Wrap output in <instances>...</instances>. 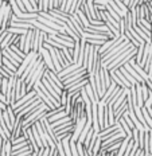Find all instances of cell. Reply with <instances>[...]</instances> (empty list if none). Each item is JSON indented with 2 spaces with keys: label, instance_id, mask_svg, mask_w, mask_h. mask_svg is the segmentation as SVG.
Returning a JSON list of instances; mask_svg holds the SVG:
<instances>
[{
  "label": "cell",
  "instance_id": "5b68a950",
  "mask_svg": "<svg viewBox=\"0 0 152 156\" xmlns=\"http://www.w3.org/2000/svg\"><path fill=\"white\" fill-rule=\"evenodd\" d=\"M18 76L14 74L8 78V86H7V93H5V104L12 105L15 102V86H16V81H18Z\"/></svg>",
  "mask_w": 152,
  "mask_h": 156
},
{
  "label": "cell",
  "instance_id": "836d02e7",
  "mask_svg": "<svg viewBox=\"0 0 152 156\" xmlns=\"http://www.w3.org/2000/svg\"><path fill=\"white\" fill-rule=\"evenodd\" d=\"M108 4H109V5H111V7H112V8H113V11H116V12H117V14H118V15H120V16H121V18H124L125 12H122V11H121V9H120V8H118V7H117V4H116V3H115V2H113V0H109V2H108Z\"/></svg>",
  "mask_w": 152,
  "mask_h": 156
},
{
  "label": "cell",
  "instance_id": "5bb4252c",
  "mask_svg": "<svg viewBox=\"0 0 152 156\" xmlns=\"http://www.w3.org/2000/svg\"><path fill=\"white\" fill-rule=\"evenodd\" d=\"M12 16H14V11H12L11 7L7 8V11H5L4 14V18H3V22H2V30H7V28L11 26V20H12Z\"/></svg>",
  "mask_w": 152,
  "mask_h": 156
},
{
  "label": "cell",
  "instance_id": "7a4b0ae2",
  "mask_svg": "<svg viewBox=\"0 0 152 156\" xmlns=\"http://www.w3.org/2000/svg\"><path fill=\"white\" fill-rule=\"evenodd\" d=\"M47 38V34L44 31H41L34 27V34H32V41H31V51L38 53L41 47H43V42Z\"/></svg>",
  "mask_w": 152,
  "mask_h": 156
},
{
  "label": "cell",
  "instance_id": "8992f818",
  "mask_svg": "<svg viewBox=\"0 0 152 156\" xmlns=\"http://www.w3.org/2000/svg\"><path fill=\"white\" fill-rule=\"evenodd\" d=\"M125 136H127V135H125V132L122 131V129L117 131L116 133H113L112 136H109V137H106L105 140L101 141V149H105L106 147H109V145H112V144H115V143L122 140Z\"/></svg>",
  "mask_w": 152,
  "mask_h": 156
},
{
  "label": "cell",
  "instance_id": "2e32d148",
  "mask_svg": "<svg viewBox=\"0 0 152 156\" xmlns=\"http://www.w3.org/2000/svg\"><path fill=\"white\" fill-rule=\"evenodd\" d=\"M128 63L131 65V66L133 67L135 70H136V73H137V74H139V76H140L141 78H143L144 81H145V80H147V78H148V74H147V73H145V71H144V69H143V67H141V66H140V65H139V63H136V61H135V57L132 58V59L129 61Z\"/></svg>",
  "mask_w": 152,
  "mask_h": 156
},
{
  "label": "cell",
  "instance_id": "f6af8a7d",
  "mask_svg": "<svg viewBox=\"0 0 152 156\" xmlns=\"http://www.w3.org/2000/svg\"><path fill=\"white\" fill-rule=\"evenodd\" d=\"M150 154H152V131H150Z\"/></svg>",
  "mask_w": 152,
  "mask_h": 156
},
{
  "label": "cell",
  "instance_id": "603a6c76",
  "mask_svg": "<svg viewBox=\"0 0 152 156\" xmlns=\"http://www.w3.org/2000/svg\"><path fill=\"white\" fill-rule=\"evenodd\" d=\"M141 113H143V117H144V121H145V124H147V126L150 128V131H152V119L150 117V115H148V112H147V108H141Z\"/></svg>",
  "mask_w": 152,
  "mask_h": 156
},
{
  "label": "cell",
  "instance_id": "681fc988",
  "mask_svg": "<svg viewBox=\"0 0 152 156\" xmlns=\"http://www.w3.org/2000/svg\"><path fill=\"white\" fill-rule=\"evenodd\" d=\"M2 112H3V110H2V109H0V115H2Z\"/></svg>",
  "mask_w": 152,
  "mask_h": 156
},
{
  "label": "cell",
  "instance_id": "52a82bcc",
  "mask_svg": "<svg viewBox=\"0 0 152 156\" xmlns=\"http://www.w3.org/2000/svg\"><path fill=\"white\" fill-rule=\"evenodd\" d=\"M120 129H122L121 128V125H120V122H115L113 125H109V126H106V128H104V129H101L100 131V133H98V137H100V140H105L106 137H109V136H112L113 133H116L117 131H120Z\"/></svg>",
  "mask_w": 152,
  "mask_h": 156
},
{
  "label": "cell",
  "instance_id": "44dd1931",
  "mask_svg": "<svg viewBox=\"0 0 152 156\" xmlns=\"http://www.w3.org/2000/svg\"><path fill=\"white\" fill-rule=\"evenodd\" d=\"M14 35H15V34H11V32L8 31L7 37L3 39L2 44H0V48H2V50H4V48H7V47L11 46V41H12V38H14Z\"/></svg>",
  "mask_w": 152,
  "mask_h": 156
},
{
  "label": "cell",
  "instance_id": "ac0fdd59",
  "mask_svg": "<svg viewBox=\"0 0 152 156\" xmlns=\"http://www.w3.org/2000/svg\"><path fill=\"white\" fill-rule=\"evenodd\" d=\"M32 34H34V28L27 31L26 34V41H24V48H23V53L28 54L31 51V41H32Z\"/></svg>",
  "mask_w": 152,
  "mask_h": 156
},
{
  "label": "cell",
  "instance_id": "d6a6232c",
  "mask_svg": "<svg viewBox=\"0 0 152 156\" xmlns=\"http://www.w3.org/2000/svg\"><path fill=\"white\" fill-rule=\"evenodd\" d=\"M100 149H101V140H100V137H97L94 145H93V148H92V156H94L96 154H98Z\"/></svg>",
  "mask_w": 152,
  "mask_h": 156
},
{
  "label": "cell",
  "instance_id": "cb8c5ba5",
  "mask_svg": "<svg viewBox=\"0 0 152 156\" xmlns=\"http://www.w3.org/2000/svg\"><path fill=\"white\" fill-rule=\"evenodd\" d=\"M118 70H120V71H121V74H122V76H124L125 78H127V80H128V82H129V83H131V85H136V83H139V82H137V81H136V80H135V78H133V77H132V76H131V74H129V73H128V71H127V70H125V69H124V67H120V69H118Z\"/></svg>",
  "mask_w": 152,
  "mask_h": 156
},
{
  "label": "cell",
  "instance_id": "b9f144b4",
  "mask_svg": "<svg viewBox=\"0 0 152 156\" xmlns=\"http://www.w3.org/2000/svg\"><path fill=\"white\" fill-rule=\"evenodd\" d=\"M48 156H58V149H57V144L50 147V151H48Z\"/></svg>",
  "mask_w": 152,
  "mask_h": 156
},
{
  "label": "cell",
  "instance_id": "8fae6325",
  "mask_svg": "<svg viewBox=\"0 0 152 156\" xmlns=\"http://www.w3.org/2000/svg\"><path fill=\"white\" fill-rule=\"evenodd\" d=\"M37 54H38V53H34V51H30V53H28L27 55H26V57L23 58V61H22V63L19 65L18 70H16V73H15L16 76H18V77H20V76H22V73H23V71H24V69L28 66V63L31 62V59H32V58H34Z\"/></svg>",
  "mask_w": 152,
  "mask_h": 156
},
{
  "label": "cell",
  "instance_id": "74e56055",
  "mask_svg": "<svg viewBox=\"0 0 152 156\" xmlns=\"http://www.w3.org/2000/svg\"><path fill=\"white\" fill-rule=\"evenodd\" d=\"M137 24L143 26V27H145L147 30H151V22L147 20V19H139V20H137Z\"/></svg>",
  "mask_w": 152,
  "mask_h": 156
},
{
  "label": "cell",
  "instance_id": "f1b7e54d",
  "mask_svg": "<svg viewBox=\"0 0 152 156\" xmlns=\"http://www.w3.org/2000/svg\"><path fill=\"white\" fill-rule=\"evenodd\" d=\"M105 9H106V11H108V14H109V15H111V16H112V18H113V19H115V20L120 22L121 16H120V15H118V14H117V12H116V11H113V8L111 7V5H109V4H105Z\"/></svg>",
  "mask_w": 152,
  "mask_h": 156
},
{
  "label": "cell",
  "instance_id": "e0dca14e",
  "mask_svg": "<svg viewBox=\"0 0 152 156\" xmlns=\"http://www.w3.org/2000/svg\"><path fill=\"white\" fill-rule=\"evenodd\" d=\"M37 20L39 22V23L42 24H44V26H47L48 28H51V30H55V31H61L63 27H61V26H58L57 23H54V22H50V20H47V19H44V18H42V16L38 15V18H37Z\"/></svg>",
  "mask_w": 152,
  "mask_h": 156
},
{
  "label": "cell",
  "instance_id": "d4e9b609",
  "mask_svg": "<svg viewBox=\"0 0 152 156\" xmlns=\"http://www.w3.org/2000/svg\"><path fill=\"white\" fill-rule=\"evenodd\" d=\"M144 71L148 74V77L152 76V51H151V54H150V57H148V59H147V62H145L144 65Z\"/></svg>",
  "mask_w": 152,
  "mask_h": 156
},
{
  "label": "cell",
  "instance_id": "60d3db41",
  "mask_svg": "<svg viewBox=\"0 0 152 156\" xmlns=\"http://www.w3.org/2000/svg\"><path fill=\"white\" fill-rule=\"evenodd\" d=\"M113 2H115L116 4H117V7L120 8L122 12H127V11H128V8L125 7V4H124V3H122V0H113Z\"/></svg>",
  "mask_w": 152,
  "mask_h": 156
},
{
  "label": "cell",
  "instance_id": "7dc6e473",
  "mask_svg": "<svg viewBox=\"0 0 152 156\" xmlns=\"http://www.w3.org/2000/svg\"><path fill=\"white\" fill-rule=\"evenodd\" d=\"M145 108V106H144ZM147 112H148V115H150V117L152 119V108H147Z\"/></svg>",
  "mask_w": 152,
  "mask_h": 156
},
{
  "label": "cell",
  "instance_id": "484cf974",
  "mask_svg": "<svg viewBox=\"0 0 152 156\" xmlns=\"http://www.w3.org/2000/svg\"><path fill=\"white\" fill-rule=\"evenodd\" d=\"M66 116H69L65 110H62V112H59V113H55V115H53V116H50V117H47V121L48 122H54V121H57V120H59V119H63V117H66Z\"/></svg>",
  "mask_w": 152,
  "mask_h": 156
},
{
  "label": "cell",
  "instance_id": "1f68e13d",
  "mask_svg": "<svg viewBox=\"0 0 152 156\" xmlns=\"http://www.w3.org/2000/svg\"><path fill=\"white\" fill-rule=\"evenodd\" d=\"M76 12H77V15L80 16L81 22H82V24L85 26V28H86V27H88V26H89V20H88V18H86V16H85V14H83V12L81 11V9H77Z\"/></svg>",
  "mask_w": 152,
  "mask_h": 156
},
{
  "label": "cell",
  "instance_id": "f546056e",
  "mask_svg": "<svg viewBox=\"0 0 152 156\" xmlns=\"http://www.w3.org/2000/svg\"><path fill=\"white\" fill-rule=\"evenodd\" d=\"M62 53H63V55L66 57V59L69 61L70 63H73V48H70V47H65L63 50H62Z\"/></svg>",
  "mask_w": 152,
  "mask_h": 156
},
{
  "label": "cell",
  "instance_id": "3957f363",
  "mask_svg": "<svg viewBox=\"0 0 152 156\" xmlns=\"http://www.w3.org/2000/svg\"><path fill=\"white\" fill-rule=\"evenodd\" d=\"M125 35H121V37H116V38H112V39H108L102 43V46H100V53H101V57L105 54H108L109 51H112L116 46H118L120 43L125 41Z\"/></svg>",
  "mask_w": 152,
  "mask_h": 156
},
{
  "label": "cell",
  "instance_id": "9a60e30c",
  "mask_svg": "<svg viewBox=\"0 0 152 156\" xmlns=\"http://www.w3.org/2000/svg\"><path fill=\"white\" fill-rule=\"evenodd\" d=\"M88 77H89V73L77 74V76H72V77L66 78V80H63L62 83H63V86H66V85H70V83H73V82H78V81H82V80H85V78H88Z\"/></svg>",
  "mask_w": 152,
  "mask_h": 156
},
{
  "label": "cell",
  "instance_id": "277c9868",
  "mask_svg": "<svg viewBox=\"0 0 152 156\" xmlns=\"http://www.w3.org/2000/svg\"><path fill=\"white\" fill-rule=\"evenodd\" d=\"M93 61H94V46H92V44L86 43V44H85V53H83V62H82V66L85 67L88 73H90V71H92Z\"/></svg>",
  "mask_w": 152,
  "mask_h": 156
},
{
  "label": "cell",
  "instance_id": "bcb514c9",
  "mask_svg": "<svg viewBox=\"0 0 152 156\" xmlns=\"http://www.w3.org/2000/svg\"><path fill=\"white\" fill-rule=\"evenodd\" d=\"M132 2H133V0H122V3L125 4V7H127V8H129V5H131Z\"/></svg>",
  "mask_w": 152,
  "mask_h": 156
},
{
  "label": "cell",
  "instance_id": "7402d4cb",
  "mask_svg": "<svg viewBox=\"0 0 152 156\" xmlns=\"http://www.w3.org/2000/svg\"><path fill=\"white\" fill-rule=\"evenodd\" d=\"M31 132H32V136H34L37 145H38L39 148H42V147H43V144H42L41 136H39V133H38V131H37V126H35V124H34V125H31Z\"/></svg>",
  "mask_w": 152,
  "mask_h": 156
},
{
  "label": "cell",
  "instance_id": "d6986e66",
  "mask_svg": "<svg viewBox=\"0 0 152 156\" xmlns=\"http://www.w3.org/2000/svg\"><path fill=\"white\" fill-rule=\"evenodd\" d=\"M122 67H124V69L127 70L128 73L131 74V76L133 77V78H135V80L137 81L139 83H144V82H145V81H144V80H143V78H141L140 76H139V74L136 73V70H135L133 67H132V66H131V65H129V63H125V65H124V66H122Z\"/></svg>",
  "mask_w": 152,
  "mask_h": 156
},
{
  "label": "cell",
  "instance_id": "ba28073f",
  "mask_svg": "<svg viewBox=\"0 0 152 156\" xmlns=\"http://www.w3.org/2000/svg\"><path fill=\"white\" fill-rule=\"evenodd\" d=\"M3 57L7 58L9 62L14 65V66H16V67H19V65H20L22 61H23V58H20L18 54H15L9 47H7V48H4V50H3Z\"/></svg>",
  "mask_w": 152,
  "mask_h": 156
},
{
  "label": "cell",
  "instance_id": "f907efd6",
  "mask_svg": "<svg viewBox=\"0 0 152 156\" xmlns=\"http://www.w3.org/2000/svg\"><path fill=\"white\" fill-rule=\"evenodd\" d=\"M151 108H152V105H151Z\"/></svg>",
  "mask_w": 152,
  "mask_h": 156
},
{
  "label": "cell",
  "instance_id": "7c38bea8",
  "mask_svg": "<svg viewBox=\"0 0 152 156\" xmlns=\"http://www.w3.org/2000/svg\"><path fill=\"white\" fill-rule=\"evenodd\" d=\"M19 136H22V117L16 116V120H15L12 131H11V139H9V141L19 137Z\"/></svg>",
  "mask_w": 152,
  "mask_h": 156
},
{
  "label": "cell",
  "instance_id": "6da1fadb",
  "mask_svg": "<svg viewBox=\"0 0 152 156\" xmlns=\"http://www.w3.org/2000/svg\"><path fill=\"white\" fill-rule=\"evenodd\" d=\"M133 46H132V43L128 41V39H125L122 43H120L118 46H116L115 48H113L112 51H109L108 54H105V55H102L101 57V62H102V67H105L106 65H109L112 62L113 59H116V58L118 57L121 53H124V51H127L129 50V48H132Z\"/></svg>",
  "mask_w": 152,
  "mask_h": 156
},
{
  "label": "cell",
  "instance_id": "f35d334b",
  "mask_svg": "<svg viewBox=\"0 0 152 156\" xmlns=\"http://www.w3.org/2000/svg\"><path fill=\"white\" fill-rule=\"evenodd\" d=\"M133 145H135V141L131 139V140L128 141L127 149H125V152H124V155H122V156H129V154H131V151H132V148H133Z\"/></svg>",
  "mask_w": 152,
  "mask_h": 156
},
{
  "label": "cell",
  "instance_id": "4316f807",
  "mask_svg": "<svg viewBox=\"0 0 152 156\" xmlns=\"http://www.w3.org/2000/svg\"><path fill=\"white\" fill-rule=\"evenodd\" d=\"M78 54H80V41L74 42V46H73V63H77L78 61Z\"/></svg>",
  "mask_w": 152,
  "mask_h": 156
},
{
  "label": "cell",
  "instance_id": "8d00e7d4",
  "mask_svg": "<svg viewBox=\"0 0 152 156\" xmlns=\"http://www.w3.org/2000/svg\"><path fill=\"white\" fill-rule=\"evenodd\" d=\"M105 41H101V39H86V43L92 44V46H102Z\"/></svg>",
  "mask_w": 152,
  "mask_h": 156
},
{
  "label": "cell",
  "instance_id": "9c48e42d",
  "mask_svg": "<svg viewBox=\"0 0 152 156\" xmlns=\"http://www.w3.org/2000/svg\"><path fill=\"white\" fill-rule=\"evenodd\" d=\"M117 87V83L115 82V81H112V83L109 85L108 87H106V90L104 92V94H102V97L100 98V101H98V104H101V105H106L108 104V101L111 100V97H112V94H113V92H115V89Z\"/></svg>",
  "mask_w": 152,
  "mask_h": 156
},
{
  "label": "cell",
  "instance_id": "4fadbf2b",
  "mask_svg": "<svg viewBox=\"0 0 152 156\" xmlns=\"http://www.w3.org/2000/svg\"><path fill=\"white\" fill-rule=\"evenodd\" d=\"M89 82V78H85L82 81H78V82H73L70 85H66L65 89L67 90V93H72V92H80L81 89H83V86Z\"/></svg>",
  "mask_w": 152,
  "mask_h": 156
},
{
  "label": "cell",
  "instance_id": "c3c4849f",
  "mask_svg": "<svg viewBox=\"0 0 152 156\" xmlns=\"http://www.w3.org/2000/svg\"><path fill=\"white\" fill-rule=\"evenodd\" d=\"M148 5H150V8H151V11H152V0H151L150 3H148Z\"/></svg>",
  "mask_w": 152,
  "mask_h": 156
},
{
  "label": "cell",
  "instance_id": "83f0119b",
  "mask_svg": "<svg viewBox=\"0 0 152 156\" xmlns=\"http://www.w3.org/2000/svg\"><path fill=\"white\" fill-rule=\"evenodd\" d=\"M48 11V0H38V12Z\"/></svg>",
  "mask_w": 152,
  "mask_h": 156
},
{
  "label": "cell",
  "instance_id": "ab89813d",
  "mask_svg": "<svg viewBox=\"0 0 152 156\" xmlns=\"http://www.w3.org/2000/svg\"><path fill=\"white\" fill-rule=\"evenodd\" d=\"M22 3H23V5H24V8L27 12H35L34 8H32V5H31V3L28 2V0H22Z\"/></svg>",
  "mask_w": 152,
  "mask_h": 156
},
{
  "label": "cell",
  "instance_id": "d590c367",
  "mask_svg": "<svg viewBox=\"0 0 152 156\" xmlns=\"http://www.w3.org/2000/svg\"><path fill=\"white\" fill-rule=\"evenodd\" d=\"M3 65H4V66L7 67V69H9L11 71H14V73H16V70H18V67L14 66V65H12V63L7 59V58H4V57H3Z\"/></svg>",
  "mask_w": 152,
  "mask_h": 156
},
{
  "label": "cell",
  "instance_id": "30bf717a",
  "mask_svg": "<svg viewBox=\"0 0 152 156\" xmlns=\"http://www.w3.org/2000/svg\"><path fill=\"white\" fill-rule=\"evenodd\" d=\"M39 55L42 57V61H43V63L46 65V67L48 70H51V71H54L55 73V69H54V66H53V62H51V57H50V53H48V50L47 48H44V47H41L39 48Z\"/></svg>",
  "mask_w": 152,
  "mask_h": 156
},
{
  "label": "cell",
  "instance_id": "e575fe53",
  "mask_svg": "<svg viewBox=\"0 0 152 156\" xmlns=\"http://www.w3.org/2000/svg\"><path fill=\"white\" fill-rule=\"evenodd\" d=\"M28 141H23V143H18V144H14V145H11V152L12 151H18V149H22V148H26V147H28Z\"/></svg>",
  "mask_w": 152,
  "mask_h": 156
},
{
  "label": "cell",
  "instance_id": "ffe728a7",
  "mask_svg": "<svg viewBox=\"0 0 152 156\" xmlns=\"http://www.w3.org/2000/svg\"><path fill=\"white\" fill-rule=\"evenodd\" d=\"M83 89H85V92H86V94H88V97L90 98V101H92L93 104H97V102H98V100L96 98V96H94V92H93L92 86L89 85V82L86 83L85 86H83Z\"/></svg>",
  "mask_w": 152,
  "mask_h": 156
},
{
  "label": "cell",
  "instance_id": "7bdbcfd3",
  "mask_svg": "<svg viewBox=\"0 0 152 156\" xmlns=\"http://www.w3.org/2000/svg\"><path fill=\"white\" fill-rule=\"evenodd\" d=\"M55 8V0H48V11Z\"/></svg>",
  "mask_w": 152,
  "mask_h": 156
},
{
  "label": "cell",
  "instance_id": "4dcf8cb0",
  "mask_svg": "<svg viewBox=\"0 0 152 156\" xmlns=\"http://www.w3.org/2000/svg\"><path fill=\"white\" fill-rule=\"evenodd\" d=\"M7 30L11 32V34H16V35H22V34H26L28 30H26V28H18V27H8ZM31 30V28H30Z\"/></svg>",
  "mask_w": 152,
  "mask_h": 156
},
{
  "label": "cell",
  "instance_id": "ee69618b",
  "mask_svg": "<svg viewBox=\"0 0 152 156\" xmlns=\"http://www.w3.org/2000/svg\"><path fill=\"white\" fill-rule=\"evenodd\" d=\"M48 151H50V147H44L43 148V152H42L41 156H48Z\"/></svg>",
  "mask_w": 152,
  "mask_h": 156
}]
</instances>
